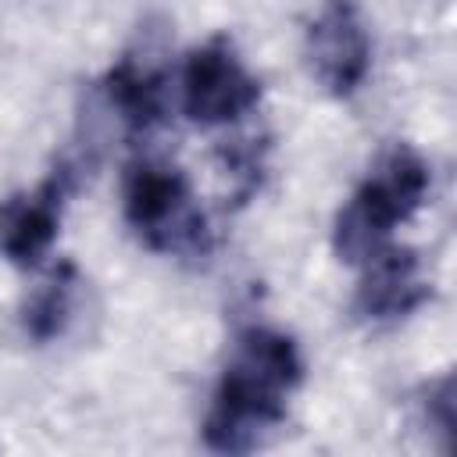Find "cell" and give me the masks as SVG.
<instances>
[{
    "instance_id": "cell-1",
    "label": "cell",
    "mask_w": 457,
    "mask_h": 457,
    "mask_svg": "<svg viewBox=\"0 0 457 457\" xmlns=\"http://www.w3.org/2000/svg\"><path fill=\"white\" fill-rule=\"evenodd\" d=\"M300 382L303 353L289 332L271 325L243 328L214 382L204 414V443L214 453H250L264 446L286 421L289 396Z\"/></svg>"
},
{
    "instance_id": "cell-2",
    "label": "cell",
    "mask_w": 457,
    "mask_h": 457,
    "mask_svg": "<svg viewBox=\"0 0 457 457\" xmlns=\"http://www.w3.org/2000/svg\"><path fill=\"white\" fill-rule=\"evenodd\" d=\"M425 196H428L425 157L407 143H393L339 207L332 225L336 257L346 264H364L375 250L393 243V232L414 218Z\"/></svg>"
},
{
    "instance_id": "cell-3",
    "label": "cell",
    "mask_w": 457,
    "mask_h": 457,
    "mask_svg": "<svg viewBox=\"0 0 457 457\" xmlns=\"http://www.w3.org/2000/svg\"><path fill=\"white\" fill-rule=\"evenodd\" d=\"M121 214L143 246L168 257H207L214 232L189 175L161 157H139L121 179Z\"/></svg>"
},
{
    "instance_id": "cell-4",
    "label": "cell",
    "mask_w": 457,
    "mask_h": 457,
    "mask_svg": "<svg viewBox=\"0 0 457 457\" xmlns=\"http://www.w3.org/2000/svg\"><path fill=\"white\" fill-rule=\"evenodd\" d=\"M179 104L196 125H228L261 104V79L243 64L236 43L225 32H214L186 54Z\"/></svg>"
},
{
    "instance_id": "cell-5",
    "label": "cell",
    "mask_w": 457,
    "mask_h": 457,
    "mask_svg": "<svg viewBox=\"0 0 457 457\" xmlns=\"http://www.w3.org/2000/svg\"><path fill=\"white\" fill-rule=\"evenodd\" d=\"M303 57L328 96H353L371 71V29L361 4L321 0L303 29Z\"/></svg>"
},
{
    "instance_id": "cell-6",
    "label": "cell",
    "mask_w": 457,
    "mask_h": 457,
    "mask_svg": "<svg viewBox=\"0 0 457 457\" xmlns=\"http://www.w3.org/2000/svg\"><path fill=\"white\" fill-rule=\"evenodd\" d=\"M71 189H75V164L61 161L36 189L14 193L0 204V253L11 264L36 268L50 253Z\"/></svg>"
},
{
    "instance_id": "cell-7",
    "label": "cell",
    "mask_w": 457,
    "mask_h": 457,
    "mask_svg": "<svg viewBox=\"0 0 457 457\" xmlns=\"http://www.w3.org/2000/svg\"><path fill=\"white\" fill-rule=\"evenodd\" d=\"M357 268L361 278L353 289V314L368 325L403 321L432 296V286L421 271V257L411 246L386 243Z\"/></svg>"
},
{
    "instance_id": "cell-8",
    "label": "cell",
    "mask_w": 457,
    "mask_h": 457,
    "mask_svg": "<svg viewBox=\"0 0 457 457\" xmlns=\"http://www.w3.org/2000/svg\"><path fill=\"white\" fill-rule=\"evenodd\" d=\"M164 50L143 39L139 46L125 50L104 75V96L111 111L125 121L129 132L146 136L168 118V71H164Z\"/></svg>"
},
{
    "instance_id": "cell-9",
    "label": "cell",
    "mask_w": 457,
    "mask_h": 457,
    "mask_svg": "<svg viewBox=\"0 0 457 457\" xmlns=\"http://www.w3.org/2000/svg\"><path fill=\"white\" fill-rule=\"evenodd\" d=\"M79 271L71 264H61L54 268L39 286L36 293L25 300V311H21V325H25V336H32L36 343H50L57 336H64L71 314H75V300H79Z\"/></svg>"
}]
</instances>
